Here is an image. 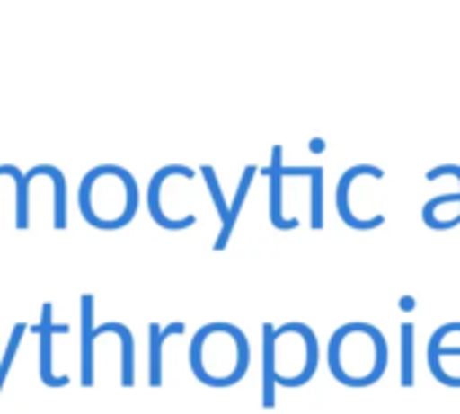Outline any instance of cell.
Here are the masks:
<instances>
[{"instance_id": "8", "label": "cell", "mask_w": 460, "mask_h": 414, "mask_svg": "<svg viewBox=\"0 0 460 414\" xmlns=\"http://www.w3.org/2000/svg\"><path fill=\"white\" fill-rule=\"evenodd\" d=\"M256 172H259V167H256V164H248V167L243 170V178H240L237 194H234L232 205H229V216H226V221L221 224V232H218V240L213 242V251H224V248L229 245L232 232H234V226H237L240 210H243V205H245V197H248V191H251V183H253Z\"/></svg>"}, {"instance_id": "11", "label": "cell", "mask_w": 460, "mask_h": 414, "mask_svg": "<svg viewBox=\"0 0 460 414\" xmlns=\"http://www.w3.org/2000/svg\"><path fill=\"white\" fill-rule=\"evenodd\" d=\"M415 385V326L402 323V388Z\"/></svg>"}, {"instance_id": "1", "label": "cell", "mask_w": 460, "mask_h": 414, "mask_svg": "<svg viewBox=\"0 0 460 414\" xmlns=\"http://www.w3.org/2000/svg\"><path fill=\"white\" fill-rule=\"evenodd\" d=\"M356 364H361V388H369L385 377L388 369V339L372 323H345L329 339V369L337 383L353 388Z\"/></svg>"}, {"instance_id": "17", "label": "cell", "mask_w": 460, "mask_h": 414, "mask_svg": "<svg viewBox=\"0 0 460 414\" xmlns=\"http://www.w3.org/2000/svg\"><path fill=\"white\" fill-rule=\"evenodd\" d=\"M402 310H407V313L415 310V299H412V296H404V299H402Z\"/></svg>"}, {"instance_id": "10", "label": "cell", "mask_w": 460, "mask_h": 414, "mask_svg": "<svg viewBox=\"0 0 460 414\" xmlns=\"http://www.w3.org/2000/svg\"><path fill=\"white\" fill-rule=\"evenodd\" d=\"M445 337H447V323L439 326V329L431 334V339H429V369H431L434 380L442 383L445 388H460V377H450V374L442 369V358H447V356H460V345L458 348H442V339H445Z\"/></svg>"}, {"instance_id": "16", "label": "cell", "mask_w": 460, "mask_h": 414, "mask_svg": "<svg viewBox=\"0 0 460 414\" xmlns=\"http://www.w3.org/2000/svg\"><path fill=\"white\" fill-rule=\"evenodd\" d=\"M323 148H326V140H321V137L310 140V151H313V154H323Z\"/></svg>"}, {"instance_id": "4", "label": "cell", "mask_w": 460, "mask_h": 414, "mask_svg": "<svg viewBox=\"0 0 460 414\" xmlns=\"http://www.w3.org/2000/svg\"><path fill=\"white\" fill-rule=\"evenodd\" d=\"M170 175H172V178L181 175V178H186V181H194V170H191V167H186V164H164L159 172H154V178H151V183H148V213H151V218H154L162 229L181 232V229L194 226V224H197V216H183V218H167V216H164V210L159 207V191H162V186H164V181H167Z\"/></svg>"}, {"instance_id": "7", "label": "cell", "mask_w": 460, "mask_h": 414, "mask_svg": "<svg viewBox=\"0 0 460 414\" xmlns=\"http://www.w3.org/2000/svg\"><path fill=\"white\" fill-rule=\"evenodd\" d=\"M186 331V323L175 321L170 326H159V323H151L148 326V383L151 388H159L162 385V348H164V339L172 337V334H183Z\"/></svg>"}, {"instance_id": "3", "label": "cell", "mask_w": 460, "mask_h": 414, "mask_svg": "<svg viewBox=\"0 0 460 414\" xmlns=\"http://www.w3.org/2000/svg\"><path fill=\"white\" fill-rule=\"evenodd\" d=\"M361 175H372V178H377V181L385 178V172H383L380 167H375V164H356V167H350V170L340 178V183H337V213H340V218H342L350 229H356V232H369V229L383 226V224H385V216L358 218V216L353 213V207H350V186H353V181L361 178Z\"/></svg>"}, {"instance_id": "15", "label": "cell", "mask_w": 460, "mask_h": 414, "mask_svg": "<svg viewBox=\"0 0 460 414\" xmlns=\"http://www.w3.org/2000/svg\"><path fill=\"white\" fill-rule=\"evenodd\" d=\"M442 175H453V178H458V183H460V164H437L434 170H429V172H426V181H439ZM458 218H460V213H458Z\"/></svg>"}, {"instance_id": "14", "label": "cell", "mask_w": 460, "mask_h": 414, "mask_svg": "<svg viewBox=\"0 0 460 414\" xmlns=\"http://www.w3.org/2000/svg\"><path fill=\"white\" fill-rule=\"evenodd\" d=\"M24 331H27L24 323H16L13 331H11L8 348H5V353H3V358H0V391H3V385H5V377H8V372H11V364H13V358H16V350H19V345H22Z\"/></svg>"}, {"instance_id": "18", "label": "cell", "mask_w": 460, "mask_h": 414, "mask_svg": "<svg viewBox=\"0 0 460 414\" xmlns=\"http://www.w3.org/2000/svg\"><path fill=\"white\" fill-rule=\"evenodd\" d=\"M0 175H5V167L3 164H0Z\"/></svg>"}, {"instance_id": "5", "label": "cell", "mask_w": 460, "mask_h": 414, "mask_svg": "<svg viewBox=\"0 0 460 414\" xmlns=\"http://www.w3.org/2000/svg\"><path fill=\"white\" fill-rule=\"evenodd\" d=\"M32 334L40 337V383L46 388H65L70 383V377H57L51 372V337L54 334H67V323H51V304H43L40 307V323H35L30 329Z\"/></svg>"}, {"instance_id": "2", "label": "cell", "mask_w": 460, "mask_h": 414, "mask_svg": "<svg viewBox=\"0 0 460 414\" xmlns=\"http://www.w3.org/2000/svg\"><path fill=\"white\" fill-rule=\"evenodd\" d=\"M94 323V296L92 294H84L81 296V385L84 388H92L94 385V342L102 337V334H121L127 326L124 323H102L100 329L92 326Z\"/></svg>"}, {"instance_id": "6", "label": "cell", "mask_w": 460, "mask_h": 414, "mask_svg": "<svg viewBox=\"0 0 460 414\" xmlns=\"http://www.w3.org/2000/svg\"><path fill=\"white\" fill-rule=\"evenodd\" d=\"M261 175L270 178V224L280 232H291L299 226L296 218H286L283 216V148L275 145L272 148V162L270 167L259 170Z\"/></svg>"}, {"instance_id": "12", "label": "cell", "mask_w": 460, "mask_h": 414, "mask_svg": "<svg viewBox=\"0 0 460 414\" xmlns=\"http://www.w3.org/2000/svg\"><path fill=\"white\" fill-rule=\"evenodd\" d=\"M310 226L323 229V167H313L310 175Z\"/></svg>"}, {"instance_id": "9", "label": "cell", "mask_w": 460, "mask_h": 414, "mask_svg": "<svg viewBox=\"0 0 460 414\" xmlns=\"http://www.w3.org/2000/svg\"><path fill=\"white\" fill-rule=\"evenodd\" d=\"M261 339H264V356H261V404L264 410H272L275 407V391H278V383H275V326L272 323H264L261 326Z\"/></svg>"}, {"instance_id": "13", "label": "cell", "mask_w": 460, "mask_h": 414, "mask_svg": "<svg viewBox=\"0 0 460 414\" xmlns=\"http://www.w3.org/2000/svg\"><path fill=\"white\" fill-rule=\"evenodd\" d=\"M199 172L205 175V183H208V191H210V197H213L216 213H218V218H221V224H224L226 216H229V205H226V199H224V194H221V183H218V178H216V170H213L210 164H202Z\"/></svg>"}]
</instances>
